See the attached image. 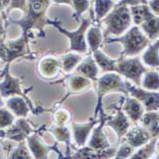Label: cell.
I'll return each instance as SVG.
<instances>
[{
	"label": "cell",
	"mask_w": 159,
	"mask_h": 159,
	"mask_svg": "<svg viewBox=\"0 0 159 159\" xmlns=\"http://www.w3.org/2000/svg\"><path fill=\"white\" fill-rule=\"evenodd\" d=\"M99 70L93 56H87L75 68V75L95 81L98 76Z\"/></svg>",
	"instance_id": "19"
},
{
	"label": "cell",
	"mask_w": 159,
	"mask_h": 159,
	"mask_svg": "<svg viewBox=\"0 0 159 159\" xmlns=\"http://www.w3.org/2000/svg\"><path fill=\"white\" fill-rule=\"evenodd\" d=\"M127 91L131 97L136 99L147 111H158V93L149 92L133 86L126 81Z\"/></svg>",
	"instance_id": "9"
},
{
	"label": "cell",
	"mask_w": 159,
	"mask_h": 159,
	"mask_svg": "<svg viewBox=\"0 0 159 159\" xmlns=\"http://www.w3.org/2000/svg\"><path fill=\"white\" fill-rule=\"evenodd\" d=\"M125 137L127 141L126 143L134 149L146 145L152 138L150 133L142 126H136L131 131H128Z\"/></svg>",
	"instance_id": "14"
},
{
	"label": "cell",
	"mask_w": 159,
	"mask_h": 159,
	"mask_svg": "<svg viewBox=\"0 0 159 159\" xmlns=\"http://www.w3.org/2000/svg\"><path fill=\"white\" fill-rule=\"evenodd\" d=\"M51 133L54 135V137L58 140L59 142H64L67 146V156H70V138H71V134L68 127L63 126V127H58L54 126L51 129Z\"/></svg>",
	"instance_id": "29"
},
{
	"label": "cell",
	"mask_w": 159,
	"mask_h": 159,
	"mask_svg": "<svg viewBox=\"0 0 159 159\" xmlns=\"http://www.w3.org/2000/svg\"><path fill=\"white\" fill-rule=\"evenodd\" d=\"M11 1L9 0H0V12L5 11V9H7L10 5Z\"/></svg>",
	"instance_id": "42"
},
{
	"label": "cell",
	"mask_w": 159,
	"mask_h": 159,
	"mask_svg": "<svg viewBox=\"0 0 159 159\" xmlns=\"http://www.w3.org/2000/svg\"><path fill=\"white\" fill-rule=\"evenodd\" d=\"M93 60L96 65L106 73H114L116 70V63L117 60L111 59L108 57L105 53H103L100 50H97L93 52Z\"/></svg>",
	"instance_id": "24"
},
{
	"label": "cell",
	"mask_w": 159,
	"mask_h": 159,
	"mask_svg": "<svg viewBox=\"0 0 159 159\" xmlns=\"http://www.w3.org/2000/svg\"><path fill=\"white\" fill-rule=\"evenodd\" d=\"M1 74H2V70H0V75H1Z\"/></svg>",
	"instance_id": "45"
},
{
	"label": "cell",
	"mask_w": 159,
	"mask_h": 159,
	"mask_svg": "<svg viewBox=\"0 0 159 159\" xmlns=\"http://www.w3.org/2000/svg\"><path fill=\"white\" fill-rule=\"evenodd\" d=\"M60 68L61 63L56 57L46 56L38 63V73L42 77L50 79L58 75Z\"/></svg>",
	"instance_id": "16"
},
{
	"label": "cell",
	"mask_w": 159,
	"mask_h": 159,
	"mask_svg": "<svg viewBox=\"0 0 159 159\" xmlns=\"http://www.w3.org/2000/svg\"><path fill=\"white\" fill-rule=\"evenodd\" d=\"M0 80H1V78H0Z\"/></svg>",
	"instance_id": "46"
},
{
	"label": "cell",
	"mask_w": 159,
	"mask_h": 159,
	"mask_svg": "<svg viewBox=\"0 0 159 159\" xmlns=\"http://www.w3.org/2000/svg\"><path fill=\"white\" fill-rule=\"evenodd\" d=\"M158 46H159V42L158 40H156L152 45H150L147 51L144 52L142 56V60L147 66L152 67V68H158V65H159Z\"/></svg>",
	"instance_id": "26"
},
{
	"label": "cell",
	"mask_w": 159,
	"mask_h": 159,
	"mask_svg": "<svg viewBox=\"0 0 159 159\" xmlns=\"http://www.w3.org/2000/svg\"><path fill=\"white\" fill-rule=\"evenodd\" d=\"M93 18V11H91V17H89V18L81 17L80 18L81 25L75 32H69V31L65 30V29H63L61 27L60 22H57V21H52V20L48 19L47 24H50V25H52L53 27H55L62 34H64L65 36H67L70 39L69 51H75V52H77L81 54H84V53L88 52V48H87L85 35H86L87 30L90 28V26L92 24Z\"/></svg>",
	"instance_id": "4"
},
{
	"label": "cell",
	"mask_w": 159,
	"mask_h": 159,
	"mask_svg": "<svg viewBox=\"0 0 159 159\" xmlns=\"http://www.w3.org/2000/svg\"><path fill=\"white\" fill-rule=\"evenodd\" d=\"M86 38L90 47V52H93L99 50L100 45L103 42V34L100 30V26H92L86 32Z\"/></svg>",
	"instance_id": "25"
},
{
	"label": "cell",
	"mask_w": 159,
	"mask_h": 159,
	"mask_svg": "<svg viewBox=\"0 0 159 159\" xmlns=\"http://www.w3.org/2000/svg\"><path fill=\"white\" fill-rule=\"evenodd\" d=\"M39 129H36V132L29 135L26 139L27 141V147L30 151L31 154L34 159H48V154L51 151H55L58 152L61 157H64L60 151L57 149L56 144L52 146L47 145L39 136Z\"/></svg>",
	"instance_id": "10"
},
{
	"label": "cell",
	"mask_w": 159,
	"mask_h": 159,
	"mask_svg": "<svg viewBox=\"0 0 159 159\" xmlns=\"http://www.w3.org/2000/svg\"><path fill=\"white\" fill-rule=\"evenodd\" d=\"M9 67H10V64H7L4 70H2V74H1L2 78L0 80V95H1L2 98H10L12 96H20L24 98L28 102L29 106H30V109L33 111V112L35 113L33 103L31 102L30 98H29L21 90V83L23 79L13 77L10 74Z\"/></svg>",
	"instance_id": "6"
},
{
	"label": "cell",
	"mask_w": 159,
	"mask_h": 159,
	"mask_svg": "<svg viewBox=\"0 0 159 159\" xmlns=\"http://www.w3.org/2000/svg\"><path fill=\"white\" fill-rule=\"evenodd\" d=\"M133 153H134V148H132L129 145H128L127 143H124L119 148H117V151H116L115 155H117L121 159H128L132 156Z\"/></svg>",
	"instance_id": "37"
},
{
	"label": "cell",
	"mask_w": 159,
	"mask_h": 159,
	"mask_svg": "<svg viewBox=\"0 0 159 159\" xmlns=\"http://www.w3.org/2000/svg\"><path fill=\"white\" fill-rule=\"evenodd\" d=\"M92 86V82L90 79L85 78L80 75H71L68 79V89L69 94L79 93L86 90H88Z\"/></svg>",
	"instance_id": "23"
},
{
	"label": "cell",
	"mask_w": 159,
	"mask_h": 159,
	"mask_svg": "<svg viewBox=\"0 0 159 159\" xmlns=\"http://www.w3.org/2000/svg\"><path fill=\"white\" fill-rule=\"evenodd\" d=\"M116 151L117 148L94 150L90 147H83L73 155L64 157V159H111L115 155Z\"/></svg>",
	"instance_id": "13"
},
{
	"label": "cell",
	"mask_w": 159,
	"mask_h": 159,
	"mask_svg": "<svg viewBox=\"0 0 159 159\" xmlns=\"http://www.w3.org/2000/svg\"><path fill=\"white\" fill-rule=\"evenodd\" d=\"M3 153H2V152H1V145H0V159H3L4 158V156L2 155ZM6 158V157H5Z\"/></svg>",
	"instance_id": "44"
},
{
	"label": "cell",
	"mask_w": 159,
	"mask_h": 159,
	"mask_svg": "<svg viewBox=\"0 0 159 159\" xmlns=\"http://www.w3.org/2000/svg\"><path fill=\"white\" fill-rule=\"evenodd\" d=\"M30 34H22V36L16 40H6V48L8 55L7 64H11V61L28 54V44Z\"/></svg>",
	"instance_id": "12"
},
{
	"label": "cell",
	"mask_w": 159,
	"mask_h": 159,
	"mask_svg": "<svg viewBox=\"0 0 159 159\" xmlns=\"http://www.w3.org/2000/svg\"><path fill=\"white\" fill-rule=\"evenodd\" d=\"M14 9H19V10L25 11L26 9H27V1H11L9 7L7 8V11H5L6 14L9 13L11 10H14Z\"/></svg>",
	"instance_id": "38"
},
{
	"label": "cell",
	"mask_w": 159,
	"mask_h": 159,
	"mask_svg": "<svg viewBox=\"0 0 159 159\" xmlns=\"http://www.w3.org/2000/svg\"><path fill=\"white\" fill-rule=\"evenodd\" d=\"M71 7L75 11L74 14L75 20L79 21L82 17V14L90 8V1H77V0H74V1H71Z\"/></svg>",
	"instance_id": "35"
},
{
	"label": "cell",
	"mask_w": 159,
	"mask_h": 159,
	"mask_svg": "<svg viewBox=\"0 0 159 159\" xmlns=\"http://www.w3.org/2000/svg\"><path fill=\"white\" fill-rule=\"evenodd\" d=\"M123 112L128 117V119L133 122L136 123L141 120L143 114H144V108L143 106L138 102V101L133 97H127L124 103Z\"/></svg>",
	"instance_id": "18"
},
{
	"label": "cell",
	"mask_w": 159,
	"mask_h": 159,
	"mask_svg": "<svg viewBox=\"0 0 159 159\" xmlns=\"http://www.w3.org/2000/svg\"><path fill=\"white\" fill-rule=\"evenodd\" d=\"M32 125L26 118H18L6 131H0V139H9L17 143L25 142L27 137L35 133Z\"/></svg>",
	"instance_id": "8"
},
{
	"label": "cell",
	"mask_w": 159,
	"mask_h": 159,
	"mask_svg": "<svg viewBox=\"0 0 159 159\" xmlns=\"http://www.w3.org/2000/svg\"><path fill=\"white\" fill-rule=\"evenodd\" d=\"M0 59L6 63L8 61L7 48H6V36H0Z\"/></svg>",
	"instance_id": "39"
},
{
	"label": "cell",
	"mask_w": 159,
	"mask_h": 159,
	"mask_svg": "<svg viewBox=\"0 0 159 159\" xmlns=\"http://www.w3.org/2000/svg\"><path fill=\"white\" fill-rule=\"evenodd\" d=\"M50 5L51 1L47 0L29 1L27 2L25 16L20 20H11V23L19 25L22 28L23 34H30L33 29H36L40 33H44L43 28L48 21L46 14Z\"/></svg>",
	"instance_id": "1"
},
{
	"label": "cell",
	"mask_w": 159,
	"mask_h": 159,
	"mask_svg": "<svg viewBox=\"0 0 159 159\" xmlns=\"http://www.w3.org/2000/svg\"><path fill=\"white\" fill-rule=\"evenodd\" d=\"M148 70L147 68L140 61V57H133V58H124L120 57L117 59L116 63V70L115 71L121 76H124L129 80H132L136 87L141 85L142 75Z\"/></svg>",
	"instance_id": "7"
},
{
	"label": "cell",
	"mask_w": 159,
	"mask_h": 159,
	"mask_svg": "<svg viewBox=\"0 0 159 159\" xmlns=\"http://www.w3.org/2000/svg\"><path fill=\"white\" fill-rule=\"evenodd\" d=\"M113 1H102V0H97L94 1V11H95V17L96 20L99 21L103 17H105L107 14L110 12L111 9L114 7Z\"/></svg>",
	"instance_id": "33"
},
{
	"label": "cell",
	"mask_w": 159,
	"mask_h": 159,
	"mask_svg": "<svg viewBox=\"0 0 159 159\" xmlns=\"http://www.w3.org/2000/svg\"><path fill=\"white\" fill-rule=\"evenodd\" d=\"M107 125L111 129H113V131L117 135V139L119 142L122 139V137H124L128 133L129 127H131V122H129L128 117L123 112L122 109L119 108L117 109L116 115L113 117H111L107 121Z\"/></svg>",
	"instance_id": "15"
},
{
	"label": "cell",
	"mask_w": 159,
	"mask_h": 159,
	"mask_svg": "<svg viewBox=\"0 0 159 159\" xmlns=\"http://www.w3.org/2000/svg\"><path fill=\"white\" fill-rule=\"evenodd\" d=\"M114 9L108 13V16L103 19L106 25V29L103 34V38L106 39L109 35L112 34L115 36L122 35L131 26L132 16L129 12V8L120 1L118 4L114 5Z\"/></svg>",
	"instance_id": "2"
},
{
	"label": "cell",
	"mask_w": 159,
	"mask_h": 159,
	"mask_svg": "<svg viewBox=\"0 0 159 159\" xmlns=\"http://www.w3.org/2000/svg\"><path fill=\"white\" fill-rule=\"evenodd\" d=\"M141 32L145 34L149 40H156L158 37V16H154L139 25Z\"/></svg>",
	"instance_id": "27"
},
{
	"label": "cell",
	"mask_w": 159,
	"mask_h": 159,
	"mask_svg": "<svg viewBox=\"0 0 159 159\" xmlns=\"http://www.w3.org/2000/svg\"><path fill=\"white\" fill-rule=\"evenodd\" d=\"M104 43H121L124 47L121 57H131L140 53L147 46H150V40L144 34L138 26H134L122 36L117 38H106Z\"/></svg>",
	"instance_id": "3"
},
{
	"label": "cell",
	"mask_w": 159,
	"mask_h": 159,
	"mask_svg": "<svg viewBox=\"0 0 159 159\" xmlns=\"http://www.w3.org/2000/svg\"><path fill=\"white\" fill-rule=\"evenodd\" d=\"M4 106V102H3V100H2V97L1 95H0V109H2Z\"/></svg>",
	"instance_id": "43"
},
{
	"label": "cell",
	"mask_w": 159,
	"mask_h": 159,
	"mask_svg": "<svg viewBox=\"0 0 159 159\" xmlns=\"http://www.w3.org/2000/svg\"><path fill=\"white\" fill-rule=\"evenodd\" d=\"M7 159H34L29 151L25 142L18 143V146L12 148L7 156Z\"/></svg>",
	"instance_id": "32"
},
{
	"label": "cell",
	"mask_w": 159,
	"mask_h": 159,
	"mask_svg": "<svg viewBox=\"0 0 159 159\" xmlns=\"http://www.w3.org/2000/svg\"><path fill=\"white\" fill-rule=\"evenodd\" d=\"M148 6L151 8V11L154 14V16H158L159 12V1H148Z\"/></svg>",
	"instance_id": "41"
},
{
	"label": "cell",
	"mask_w": 159,
	"mask_h": 159,
	"mask_svg": "<svg viewBox=\"0 0 159 159\" xmlns=\"http://www.w3.org/2000/svg\"><path fill=\"white\" fill-rule=\"evenodd\" d=\"M142 127L150 133L152 138H158V111H147L141 118Z\"/></svg>",
	"instance_id": "22"
},
{
	"label": "cell",
	"mask_w": 159,
	"mask_h": 159,
	"mask_svg": "<svg viewBox=\"0 0 159 159\" xmlns=\"http://www.w3.org/2000/svg\"><path fill=\"white\" fill-rule=\"evenodd\" d=\"M83 60V56L75 53H69L62 56L61 58V68L66 73H70L74 69H75L80 62Z\"/></svg>",
	"instance_id": "30"
},
{
	"label": "cell",
	"mask_w": 159,
	"mask_h": 159,
	"mask_svg": "<svg viewBox=\"0 0 159 159\" xmlns=\"http://www.w3.org/2000/svg\"><path fill=\"white\" fill-rule=\"evenodd\" d=\"M70 119V114L67 110H59L56 111L54 113V122L55 126L63 127Z\"/></svg>",
	"instance_id": "36"
},
{
	"label": "cell",
	"mask_w": 159,
	"mask_h": 159,
	"mask_svg": "<svg viewBox=\"0 0 159 159\" xmlns=\"http://www.w3.org/2000/svg\"><path fill=\"white\" fill-rule=\"evenodd\" d=\"M120 92L123 93H128L126 81L115 73H107L101 77L97 78V104L94 111V118L96 117L97 112L102 109L103 97L111 93Z\"/></svg>",
	"instance_id": "5"
},
{
	"label": "cell",
	"mask_w": 159,
	"mask_h": 159,
	"mask_svg": "<svg viewBox=\"0 0 159 159\" xmlns=\"http://www.w3.org/2000/svg\"><path fill=\"white\" fill-rule=\"evenodd\" d=\"M158 73L157 71H150L147 70L144 74L143 81L141 82L142 89L146 91H152V92H157L158 91Z\"/></svg>",
	"instance_id": "31"
},
{
	"label": "cell",
	"mask_w": 159,
	"mask_h": 159,
	"mask_svg": "<svg viewBox=\"0 0 159 159\" xmlns=\"http://www.w3.org/2000/svg\"><path fill=\"white\" fill-rule=\"evenodd\" d=\"M129 12H131V16L133 18L134 23L138 26L156 16L151 11L148 3L146 4H139L136 6L129 7Z\"/></svg>",
	"instance_id": "21"
},
{
	"label": "cell",
	"mask_w": 159,
	"mask_h": 159,
	"mask_svg": "<svg viewBox=\"0 0 159 159\" xmlns=\"http://www.w3.org/2000/svg\"><path fill=\"white\" fill-rule=\"evenodd\" d=\"M6 12L2 11L0 12V36H6V26H5V20H6Z\"/></svg>",
	"instance_id": "40"
},
{
	"label": "cell",
	"mask_w": 159,
	"mask_h": 159,
	"mask_svg": "<svg viewBox=\"0 0 159 159\" xmlns=\"http://www.w3.org/2000/svg\"><path fill=\"white\" fill-rule=\"evenodd\" d=\"M100 120L99 125L97 127H94L93 129V134L89 141V146L92 149L94 150H106L111 148V144L103 132V128L106 124V122L111 117V116H105V113L103 111V108L100 111Z\"/></svg>",
	"instance_id": "11"
},
{
	"label": "cell",
	"mask_w": 159,
	"mask_h": 159,
	"mask_svg": "<svg viewBox=\"0 0 159 159\" xmlns=\"http://www.w3.org/2000/svg\"><path fill=\"white\" fill-rule=\"evenodd\" d=\"M16 121V116L8 109H0V129L11 127Z\"/></svg>",
	"instance_id": "34"
},
{
	"label": "cell",
	"mask_w": 159,
	"mask_h": 159,
	"mask_svg": "<svg viewBox=\"0 0 159 159\" xmlns=\"http://www.w3.org/2000/svg\"><path fill=\"white\" fill-rule=\"evenodd\" d=\"M158 143V138H152L146 145L142 146L136 152L133 153L129 159H150L156 150V144Z\"/></svg>",
	"instance_id": "28"
},
{
	"label": "cell",
	"mask_w": 159,
	"mask_h": 159,
	"mask_svg": "<svg viewBox=\"0 0 159 159\" xmlns=\"http://www.w3.org/2000/svg\"><path fill=\"white\" fill-rule=\"evenodd\" d=\"M6 106L14 116L18 118H26L31 110L27 101L20 96H12L8 98Z\"/></svg>",
	"instance_id": "20"
},
{
	"label": "cell",
	"mask_w": 159,
	"mask_h": 159,
	"mask_svg": "<svg viewBox=\"0 0 159 159\" xmlns=\"http://www.w3.org/2000/svg\"><path fill=\"white\" fill-rule=\"evenodd\" d=\"M99 122L95 118H92L90 122L85 123V124H77L73 123L71 127H73V135L75 138V141L76 145L80 148H83L85 144L88 140V136L94 128V125Z\"/></svg>",
	"instance_id": "17"
}]
</instances>
